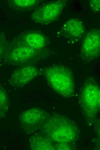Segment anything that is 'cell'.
<instances>
[{
	"label": "cell",
	"mask_w": 100,
	"mask_h": 150,
	"mask_svg": "<svg viewBox=\"0 0 100 150\" xmlns=\"http://www.w3.org/2000/svg\"><path fill=\"white\" fill-rule=\"evenodd\" d=\"M100 30L93 29L86 34L83 40L80 50L83 58L87 60L96 59L100 55Z\"/></svg>",
	"instance_id": "52a82bcc"
},
{
	"label": "cell",
	"mask_w": 100,
	"mask_h": 150,
	"mask_svg": "<svg viewBox=\"0 0 100 150\" xmlns=\"http://www.w3.org/2000/svg\"><path fill=\"white\" fill-rule=\"evenodd\" d=\"M42 73L48 84L57 94L66 97L74 92V82L70 70L62 65H55L46 67Z\"/></svg>",
	"instance_id": "7a4b0ae2"
},
{
	"label": "cell",
	"mask_w": 100,
	"mask_h": 150,
	"mask_svg": "<svg viewBox=\"0 0 100 150\" xmlns=\"http://www.w3.org/2000/svg\"><path fill=\"white\" fill-rule=\"evenodd\" d=\"M100 0H91L89 1L91 8L94 12L99 13L100 12Z\"/></svg>",
	"instance_id": "9a60e30c"
},
{
	"label": "cell",
	"mask_w": 100,
	"mask_h": 150,
	"mask_svg": "<svg viewBox=\"0 0 100 150\" xmlns=\"http://www.w3.org/2000/svg\"><path fill=\"white\" fill-rule=\"evenodd\" d=\"M9 100L6 90L0 86V118L5 117L9 109Z\"/></svg>",
	"instance_id": "4fadbf2b"
},
{
	"label": "cell",
	"mask_w": 100,
	"mask_h": 150,
	"mask_svg": "<svg viewBox=\"0 0 100 150\" xmlns=\"http://www.w3.org/2000/svg\"><path fill=\"white\" fill-rule=\"evenodd\" d=\"M66 0H57L44 3L40 6L31 15L32 20L36 23L46 25L57 20L66 4Z\"/></svg>",
	"instance_id": "5b68a950"
},
{
	"label": "cell",
	"mask_w": 100,
	"mask_h": 150,
	"mask_svg": "<svg viewBox=\"0 0 100 150\" xmlns=\"http://www.w3.org/2000/svg\"><path fill=\"white\" fill-rule=\"evenodd\" d=\"M30 147L32 150H54L52 142L46 136L34 135L29 139Z\"/></svg>",
	"instance_id": "8fae6325"
},
{
	"label": "cell",
	"mask_w": 100,
	"mask_h": 150,
	"mask_svg": "<svg viewBox=\"0 0 100 150\" xmlns=\"http://www.w3.org/2000/svg\"><path fill=\"white\" fill-rule=\"evenodd\" d=\"M41 1L36 0H9V6L12 9L20 12L29 11L37 5Z\"/></svg>",
	"instance_id": "7c38bea8"
},
{
	"label": "cell",
	"mask_w": 100,
	"mask_h": 150,
	"mask_svg": "<svg viewBox=\"0 0 100 150\" xmlns=\"http://www.w3.org/2000/svg\"><path fill=\"white\" fill-rule=\"evenodd\" d=\"M67 143H57L58 144L57 146H55V149L58 150H69L70 148Z\"/></svg>",
	"instance_id": "2e32d148"
},
{
	"label": "cell",
	"mask_w": 100,
	"mask_h": 150,
	"mask_svg": "<svg viewBox=\"0 0 100 150\" xmlns=\"http://www.w3.org/2000/svg\"><path fill=\"white\" fill-rule=\"evenodd\" d=\"M42 127L45 136L52 142L67 143L74 141L78 136L76 124L62 116L49 117Z\"/></svg>",
	"instance_id": "6da1fadb"
},
{
	"label": "cell",
	"mask_w": 100,
	"mask_h": 150,
	"mask_svg": "<svg viewBox=\"0 0 100 150\" xmlns=\"http://www.w3.org/2000/svg\"><path fill=\"white\" fill-rule=\"evenodd\" d=\"M9 43L5 35L0 34V61L3 59L6 54Z\"/></svg>",
	"instance_id": "5bb4252c"
},
{
	"label": "cell",
	"mask_w": 100,
	"mask_h": 150,
	"mask_svg": "<svg viewBox=\"0 0 100 150\" xmlns=\"http://www.w3.org/2000/svg\"><path fill=\"white\" fill-rule=\"evenodd\" d=\"M49 117L44 110L33 108L24 111L20 115L18 123L25 133L30 134L42 127Z\"/></svg>",
	"instance_id": "8992f818"
},
{
	"label": "cell",
	"mask_w": 100,
	"mask_h": 150,
	"mask_svg": "<svg viewBox=\"0 0 100 150\" xmlns=\"http://www.w3.org/2000/svg\"><path fill=\"white\" fill-rule=\"evenodd\" d=\"M43 51L34 49L14 38L9 43L3 60L5 63L13 66L32 65L41 56Z\"/></svg>",
	"instance_id": "3957f363"
},
{
	"label": "cell",
	"mask_w": 100,
	"mask_h": 150,
	"mask_svg": "<svg viewBox=\"0 0 100 150\" xmlns=\"http://www.w3.org/2000/svg\"><path fill=\"white\" fill-rule=\"evenodd\" d=\"M40 73L39 70L32 65L20 66L12 74L9 84L15 88L22 87L37 76Z\"/></svg>",
	"instance_id": "ba28073f"
},
{
	"label": "cell",
	"mask_w": 100,
	"mask_h": 150,
	"mask_svg": "<svg viewBox=\"0 0 100 150\" xmlns=\"http://www.w3.org/2000/svg\"><path fill=\"white\" fill-rule=\"evenodd\" d=\"M100 88L97 83L89 79L83 87L80 97V105L88 116L93 117L99 111L100 105Z\"/></svg>",
	"instance_id": "277c9868"
},
{
	"label": "cell",
	"mask_w": 100,
	"mask_h": 150,
	"mask_svg": "<svg viewBox=\"0 0 100 150\" xmlns=\"http://www.w3.org/2000/svg\"><path fill=\"white\" fill-rule=\"evenodd\" d=\"M14 38L34 49L39 50H43L47 43V39L46 37L43 34L37 31H26Z\"/></svg>",
	"instance_id": "9c48e42d"
},
{
	"label": "cell",
	"mask_w": 100,
	"mask_h": 150,
	"mask_svg": "<svg viewBox=\"0 0 100 150\" xmlns=\"http://www.w3.org/2000/svg\"><path fill=\"white\" fill-rule=\"evenodd\" d=\"M84 25L80 20L72 18L65 22L61 31L66 38L76 40L81 38L84 35Z\"/></svg>",
	"instance_id": "30bf717a"
}]
</instances>
